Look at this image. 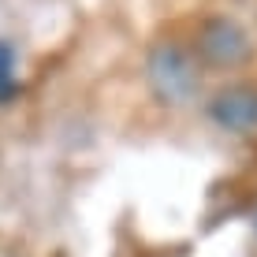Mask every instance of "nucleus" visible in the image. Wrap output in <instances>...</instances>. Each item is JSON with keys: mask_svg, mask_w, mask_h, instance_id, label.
Returning <instances> with one entry per match:
<instances>
[{"mask_svg": "<svg viewBox=\"0 0 257 257\" xmlns=\"http://www.w3.org/2000/svg\"><path fill=\"white\" fill-rule=\"evenodd\" d=\"M149 71H153V82L168 101H187L194 90V67L190 60L183 56L175 45H161L149 60Z\"/></svg>", "mask_w": 257, "mask_h": 257, "instance_id": "f257e3e1", "label": "nucleus"}, {"mask_svg": "<svg viewBox=\"0 0 257 257\" xmlns=\"http://www.w3.org/2000/svg\"><path fill=\"white\" fill-rule=\"evenodd\" d=\"M212 119L227 131H253L257 127V90L250 86H231L216 93L212 101Z\"/></svg>", "mask_w": 257, "mask_h": 257, "instance_id": "f03ea898", "label": "nucleus"}, {"mask_svg": "<svg viewBox=\"0 0 257 257\" xmlns=\"http://www.w3.org/2000/svg\"><path fill=\"white\" fill-rule=\"evenodd\" d=\"M201 52H205L212 64H238L250 52V41H246V34L235 23L216 19L201 30Z\"/></svg>", "mask_w": 257, "mask_h": 257, "instance_id": "7ed1b4c3", "label": "nucleus"}, {"mask_svg": "<svg viewBox=\"0 0 257 257\" xmlns=\"http://www.w3.org/2000/svg\"><path fill=\"white\" fill-rule=\"evenodd\" d=\"M15 60H12V49L8 45H0V97H8L15 90Z\"/></svg>", "mask_w": 257, "mask_h": 257, "instance_id": "20e7f679", "label": "nucleus"}]
</instances>
